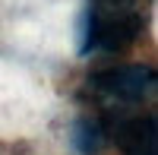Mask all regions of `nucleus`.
Wrapping results in <instances>:
<instances>
[{
  "mask_svg": "<svg viewBox=\"0 0 158 155\" xmlns=\"http://www.w3.org/2000/svg\"><path fill=\"white\" fill-rule=\"evenodd\" d=\"M117 143L127 155H155V124L152 117H130L117 127Z\"/></svg>",
  "mask_w": 158,
  "mask_h": 155,
  "instance_id": "3",
  "label": "nucleus"
},
{
  "mask_svg": "<svg viewBox=\"0 0 158 155\" xmlns=\"http://www.w3.org/2000/svg\"><path fill=\"white\" fill-rule=\"evenodd\" d=\"M142 29V19L130 10H120V13H104V10H95L92 6L85 16H82V54L89 51H120V48H130L136 41V35Z\"/></svg>",
  "mask_w": 158,
  "mask_h": 155,
  "instance_id": "1",
  "label": "nucleus"
},
{
  "mask_svg": "<svg viewBox=\"0 0 158 155\" xmlns=\"http://www.w3.org/2000/svg\"><path fill=\"white\" fill-rule=\"evenodd\" d=\"M155 73L149 67H120V70H104L95 76V86L104 95L123 98V101H136L152 89Z\"/></svg>",
  "mask_w": 158,
  "mask_h": 155,
  "instance_id": "2",
  "label": "nucleus"
},
{
  "mask_svg": "<svg viewBox=\"0 0 158 155\" xmlns=\"http://www.w3.org/2000/svg\"><path fill=\"white\" fill-rule=\"evenodd\" d=\"M76 146H79V152H82V155H89V152H95L98 149V143H101V130H98V124L95 120H79L76 124Z\"/></svg>",
  "mask_w": 158,
  "mask_h": 155,
  "instance_id": "4",
  "label": "nucleus"
}]
</instances>
